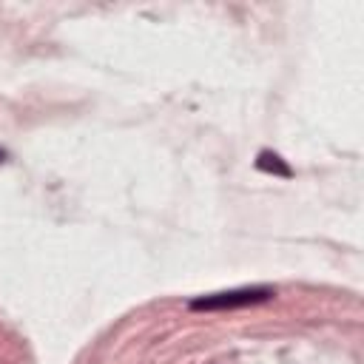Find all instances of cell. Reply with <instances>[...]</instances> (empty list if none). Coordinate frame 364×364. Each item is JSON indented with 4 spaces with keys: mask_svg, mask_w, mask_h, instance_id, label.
Returning a JSON list of instances; mask_svg holds the SVG:
<instances>
[{
    "mask_svg": "<svg viewBox=\"0 0 364 364\" xmlns=\"http://www.w3.org/2000/svg\"><path fill=\"white\" fill-rule=\"evenodd\" d=\"M276 296V287L270 284H253V287H236V290H219L208 296H196L188 301L193 313H213V310H239V307H253L264 304Z\"/></svg>",
    "mask_w": 364,
    "mask_h": 364,
    "instance_id": "1",
    "label": "cell"
},
{
    "mask_svg": "<svg viewBox=\"0 0 364 364\" xmlns=\"http://www.w3.org/2000/svg\"><path fill=\"white\" fill-rule=\"evenodd\" d=\"M6 159H9V151H6V148H0V162H6Z\"/></svg>",
    "mask_w": 364,
    "mask_h": 364,
    "instance_id": "3",
    "label": "cell"
},
{
    "mask_svg": "<svg viewBox=\"0 0 364 364\" xmlns=\"http://www.w3.org/2000/svg\"><path fill=\"white\" fill-rule=\"evenodd\" d=\"M256 168H259L262 173H273V176H282V179H290V176H293V168H290L276 151H270V148L259 151V156H256Z\"/></svg>",
    "mask_w": 364,
    "mask_h": 364,
    "instance_id": "2",
    "label": "cell"
}]
</instances>
